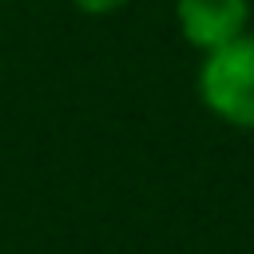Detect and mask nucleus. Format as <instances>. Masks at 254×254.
Returning a JSON list of instances; mask_svg holds the SVG:
<instances>
[{
	"label": "nucleus",
	"mask_w": 254,
	"mask_h": 254,
	"mask_svg": "<svg viewBox=\"0 0 254 254\" xmlns=\"http://www.w3.org/2000/svg\"><path fill=\"white\" fill-rule=\"evenodd\" d=\"M198 95L218 119L254 131V36H238L206 52Z\"/></svg>",
	"instance_id": "1"
},
{
	"label": "nucleus",
	"mask_w": 254,
	"mask_h": 254,
	"mask_svg": "<svg viewBox=\"0 0 254 254\" xmlns=\"http://www.w3.org/2000/svg\"><path fill=\"white\" fill-rule=\"evenodd\" d=\"M175 12H179L183 36L194 48L214 52V48H222V44H230V40L242 36L250 4L246 0H179Z\"/></svg>",
	"instance_id": "2"
},
{
	"label": "nucleus",
	"mask_w": 254,
	"mask_h": 254,
	"mask_svg": "<svg viewBox=\"0 0 254 254\" xmlns=\"http://www.w3.org/2000/svg\"><path fill=\"white\" fill-rule=\"evenodd\" d=\"M79 12H91V16H103V12H115V8H123L127 0H71Z\"/></svg>",
	"instance_id": "3"
}]
</instances>
